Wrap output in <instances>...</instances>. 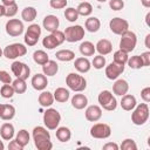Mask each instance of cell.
<instances>
[{
  "instance_id": "cell-47",
  "label": "cell",
  "mask_w": 150,
  "mask_h": 150,
  "mask_svg": "<svg viewBox=\"0 0 150 150\" xmlns=\"http://www.w3.org/2000/svg\"><path fill=\"white\" fill-rule=\"evenodd\" d=\"M0 81L4 84H9L12 82V77L6 70H0Z\"/></svg>"
},
{
  "instance_id": "cell-1",
  "label": "cell",
  "mask_w": 150,
  "mask_h": 150,
  "mask_svg": "<svg viewBox=\"0 0 150 150\" xmlns=\"http://www.w3.org/2000/svg\"><path fill=\"white\" fill-rule=\"evenodd\" d=\"M33 139L34 144L39 150H50L53 143L50 142V134L43 127H35L33 129Z\"/></svg>"
},
{
  "instance_id": "cell-18",
  "label": "cell",
  "mask_w": 150,
  "mask_h": 150,
  "mask_svg": "<svg viewBox=\"0 0 150 150\" xmlns=\"http://www.w3.org/2000/svg\"><path fill=\"white\" fill-rule=\"evenodd\" d=\"M42 25H43V28H45L46 30H48V32L52 33V32H54V30H56V29L59 28L60 21H59V18H57V16L50 14V15L45 16Z\"/></svg>"
},
{
  "instance_id": "cell-11",
  "label": "cell",
  "mask_w": 150,
  "mask_h": 150,
  "mask_svg": "<svg viewBox=\"0 0 150 150\" xmlns=\"http://www.w3.org/2000/svg\"><path fill=\"white\" fill-rule=\"evenodd\" d=\"M110 135H111V128L105 123H96L90 128V136L94 138L104 139L108 138Z\"/></svg>"
},
{
  "instance_id": "cell-50",
  "label": "cell",
  "mask_w": 150,
  "mask_h": 150,
  "mask_svg": "<svg viewBox=\"0 0 150 150\" xmlns=\"http://www.w3.org/2000/svg\"><path fill=\"white\" fill-rule=\"evenodd\" d=\"M8 149H9V150H22L23 148H22V146L14 139V141H11V142H9V144H8Z\"/></svg>"
},
{
  "instance_id": "cell-29",
  "label": "cell",
  "mask_w": 150,
  "mask_h": 150,
  "mask_svg": "<svg viewBox=\"0 0 150 150\" xmlns=\"http://www.w3.org/2000/svg\"><path fill=\"white\" fill-rule=\"evenodd\" d=\"M55 135H56V138L60 141V142H68L71 137V131L69 128L67 127H57L55 129Z\"/></svg>"
},
{
  "instance_id": "cell-52",
  "label": "cell",
  "mask_w": 150,
  "mask_h": 150,
  "mask_svg": "<svg viewBox=\"0 0 150 150\" xmlns=\"http://www.w3.org/2000/svg\"><path fill=\"white\" fill-rule=\"evenodd\" d=\"M1 2H2V5H4L5 7H7V6H11V5H14V4H16V2H15V0H1Z\"/></svg>"
},
{
  "instance_id": "cell-32",
  "label": "cell",
  "mask_w": 150,
  "mask_h": 150,
  "mask_svg": "<svg viewBox=\"0 0 150 150\" xmlns=\"http://www.w3.org/2000/svg\"><path fill=\"white\" fill-rule=\"evenodd\" d=\"M54 102V96L50 91H42L39 95V103L41 107H50Z\"/></svg>"
},
{
  "instance_id": "cell-34",
  "label": "cell",
  "mask_w": 150,
  "mask_h": 150,
  "mask_svg": "<svg viewBox=\"0 0 150 150\" xmlns=\"http://www.w3.org/2000/svg\"><path fill=\"white\" fill-rule=\"evenodd\" d=\"M76 11H77L79 15L88 16V15H90L91 12H93V6H91V4H89L88 1H82V2L77 6Z\"/></svg>"
},
{
  "instance_id": "cell-7",
  "label": "cell",
  "mask_w": 150,
  "mask_h": 150,
  "mask_svg": "<svg viewBox=\"0 0 150 150\" xmlns=\"http://www.w3.org/2000/svg\"><path fill=\"white\" fill-rule=\"evenodd\" d=\"M97 100H98L100 105H101L103 109L108 110V111H112V110H115L116 107H117V101H116L115 96H114L109 90H102V91L98 94Z\"/></svg>"
},
{
  "instance_id": "cell-45",
  "label": "cell",
  "mask_w": 150,
  "mask_h": 150,
  "mask_svg": "<svg viewBox=\"0 0 150 150\" xmlns=\"http://www.w3.org/2000/svg\"><path fill=\"white\" fill-rule=\"evenodd\" d=\"M16 13H18V5L16 4L7 6L5 9V16H7V18H13Z\"/></svg>"
},
{
  "instance_id": "cell-57",
  "label": "cell",
  "mask_w": 150,
  "mask_h": 150,
  "mask_svg": "<svg viewBox=\"0 0 150 150\" xmlns=\"http://www.w3.org/2000/svg\"><path fill=\"white\" fill-rule=\"evenodd\" d=\"M4 148H5V145H4L2 141H0V150H4Z\"/></svg>"
},
{
  "instance_id": "cell-2",
  "label": "cell",
  "mask_w": 150,
  "mask_h": 150,
  "mask_svg": "<svg viewBox=\"0 0 150 150\" xmlns=\"http://www.w3.org/2000/svg\"><path fill=\"white\" fill-rule=\"evenodd\" d=\"M66 84L68 86L69 89H71L73 91H76V93L83 91L87 88L86 79L77 73H69L66 77Z\"/></svg>"
},
{
  "instance_id": "cell-41",
  "label": "cell",
  "mask_w": 150,
  "mask_h": 150,
  "mask_svg": "<svg viewBox=\"0 0 150 150\" xmlns=\"http://www.w3.org/2000/svg\"><path fill=\"white\" fill-rule=\"evenodd\" d=\"M14 89L12 87V84H4L0 89V95L4 97V98H11L13 97L14 95Z\"/></svg>"
},
{
  "instance_id": "cell-36",
  "label": "cell",
  "mask_w": 150,
  "mask_h": 150,
  "mask_svg": "<svg viewBox=\"0 0 150 150\" xmlns=\"http://www.w3.org/2000/svg\"><path fill=\"white\" fill-rule=\"evenodd\" d=\"M33 60H34L35 63L42 66L49 60V57H48V54L45 50H35L33 53Z\"/></svg>"
},
{
  "instance_id": "cell-24",
  "label": "cell",
  "mask_w": 150,
  "mask_h": 150,
  "mask_svg": "<svg viewBox=\"0 0 150 150\" xmlns=\"http://www.w3.org/2000/svg\"><path fill=\"white\" fill-rule=\"evenodd\" d=\"M87 104H88V98L83 94H75L71 97V105L77 110H81V109L86 108Z\"/></svg>"
},
{
  "instance_id": "cell-13",
  "label": "cell",
  "mask_w": 150,
  "mask_h": 150,
  "mask_svg": "<svg viewBox=\"0 0 150 150\" xmlns=\"http://www.w3.org/2000/svg\"><path fill=\"white\" fill-rule=\"evenodd\" d=\"M6 33L9 36H19L23 33V23L19 19H9L6 22Z\"/></svg>"
},
{
  "instance_id": "cell-59",
  "label": "cell",
  "mask_w": 150,
  "mask_h": 150,
  "mask_svg": "<svg viewBox=\"0 0 150 150\" xmlns=\"http://www.w3.org/2000/svg\"><path fill=\"white\" fill-rule=\"evenodd\" d=\"M2 54H4V53H2V50H1V48H0V57L2 56Z\"/></svg>"
},
{
  "instance_id": "cell-46",
  "label": "cell",
  "mask_w": 150,
  "mask_h": 150,
  "mask_svg": "<svg viewBox=\"0 0 150 150\" xmlns=\"http://www.w3.org/2000/svg\"><path fill=\"white\" fill-rule=\"evenodd\" d=\"M109 6L112 11H121L124 7V2H123V0H110Z\"/></svg>"
},
{
  "instance_id": "cell-6",
  "label": "cell",
  "mask_w": 150,
  "mask_h": 150,
  "mask_svg": "<svg viewBox=\"0 0 150 150\" xmlns=\"http://www.w3.org/2000/svg\"><path fill=\"white\" fill-rule=\"evenodd\" d=\"M63 42H64V33L59 29L52 32L49 35H47L42 40V45L47 49H54L55 47L62 45Z\"/></svg>"
},
{
  "instance_id": "cell-9",
  "label": "cell",
  "mask_w": 150,
  "mask_h": 150,
  "mask_svg": "<svg viewBox=\"0 0 150 150\" xmlns=\"http://www.w3.org/2000/svg\"><path fill=\"white\" fill-rule=\"evenodd\" d=\"M64 33V41L68 42H77L84 38V28L80 25L69 26L66 28Z\"/></svg>"
},
{
  "instance_id": "cell-39",
  "label": "cell",
  "mask_w": 150,
  "mask_h": 150,
  "mask_svg": "<svg viewBox=\"0 0 150 150\" xmlns=\"http://www.w3.org/2000/svg\"><path fill=\"white\" fill-rule=\"evenodd\" d=\"M127 63L132 69H139V68L144 67L143 66V61L141 59V55H134V56H131L130 59H128Z\"/></svg>"
},
{
  "instance_id": "cell-5",
  "label": "cell",
  "mask_w": 150,
  "mask_h": 150,
  "mask_svg": "<svg viewBox=\"0 0 150 150\" xmlns=\"http://www.w3.org/2000/svg\"><path fill=\"white\" fill-rule=\"evenodd\" d=\"M61 122V115L60 112L54 108H48L43 114V123L47 129L55 130Z\"/></svg>"
},
{
  "instance_id": "cell-17",
  "label": "cell",
  "mask_w": 150,
  "mask_h": 150,
  "mask_svg": "<svg viewBox=\"0 0 150 150\" xmlns=\"http://www.w3.org/2000/svg\"><path fill=\"white\" fill-rule=\"evenodd\" d=\"M101 117H102V109H101V107H98L96 104H93V105H89L86 109V118L88 121L96 122Z\"/></svg>"
},
{
  "instance_id": "cell-49",
  "label": "cell",
  "mask_w": 150,
  "mask_h": 150,
  "mask_svg": "<svg viewBox=\"0 0 150 150\" xmlns=\"http://www.w3.org/2000/svg\"><path fill=\"white\" fill-rule=\"evenodd\" d=\"M141 59L143 61V66L146 67L150 64V52H144L141 54Z\"/></svg>"
},
{
  "instance_id": "cell-3",
  "label": "cell",
  "mask_w": 150,
  "mask_h": 150,
  "mask_svg": "<svg viewBox=\"0 0 150 150\" xmlns=\"http://www.w3.org/2000/svg\"><path fill=\"white\" fill-rule=\"evenodd\" d=\"M134 112L131 114V122L135 125H143L148 118H149V107L146 103H141V104H136V107L134 108Z\"/></svg>"
},
{
  "instance_id": "cell-60",
  "label": "cell",
  "mask_w": 150,
  "mask_h": 150,
  "mask_svg": "<svg viewBox=\"0 0 150 150\" xmlns=\"http://www.w3.org/2000/svg\"><path fill=\"white\" fill-rule=\"evenodd\" d=\"M82 1H86V0H82Z\"/></svg>"
},
{
  "instance_id": "cell-15",
  "label": "cell",
  "mask_w": 150,
  "mask_h": 150,
  "mask_svg": "<svg viewBox=\"0 0 150 150\" xmlns=\"http://www.w3.org/2000/svg\"><path fill=\"white\" fill-rule=\"evenodd\" d=\"M124 71V66L122 64H117L115 62L109 63L105 67V76L109 80H116L120 77V75Z\"/></svg>"
},
{
  "instance_id": "cell-58",
  "label": "cell",
  "mask_w": 150,
  "mask_h": 150,
  "mask_svg": "<svg viewBox=\"0 0 150 150\" xmlns=\"http://www.w3.org/2000/svg\"><path fill=\"white\" fill-rule=\"evenodd\" d=\"M97 1H98V2H105L107 0H97Z\"/></svg>"
},
{
  "instance_id": "cell-33",
  "label": "cell",
  "mask_w": 150,
  "mask_h": 150,
  "mask_svg": "<svg viewBox=\"0 0 150 150\" xmlns=\"http://www.w3.org/2000/svg\"><path fill=\"white\" fill-rule=\"evenodd\" d=\"M36 15H38V12H36V9L34 7H25L22 9V12H21V18L27 22L34 21Z\"/></svg>"
},
{
  "instance_id": "cell-21",
  "label": "cell",
  "mask_w": 150,
  "mask_h": 150,
  "mask_svg": "<svg viewBox=\"0 0 150 150\" xmlns=\"http://www.w3.org/2000/svg\"><path fill=\"white\" fill-rule=\"evenodd\" d=\"M95 49L100 53V55H108L112 50V45L109 40L107 39H101L95 46Z\"/></svg>"
},
{
  "instance_id": "cell-31",
  "label": "cell",
  "mask_w": 150,
  "mask_h": 150,
  "mask_svg": "<svg viewBox=\"0 0 150 150\" xmlns=\"http://www.w3.org/2000/svg\"><path fill=\"white\" fill-rule=\"evenodd\" d=\"M56 59L59 61H62V62H69L71 60L75 59V53L73 50H69V49H61V50H57L56 54H55Z\"/></svg>"
},
{
  "instance_id": "cell-27",
  "label": "cell",
  "mask_w": 150,
  "mask_h": 150,
  "mask_svg": "<svg viewBox=\"0 0 150 150\" xmlns=\"http://www.w3.org/2000/svg\"><path fill=\"white\" fill-rule=\"evenodd\" d=\"M53 96H54V100H55V101H57V102H60V103H64V102H67V101L69 100L70 93H69L68 89H66V88H63V87H59V88L55 89Z\"/></svg>"
},
{
  "instance_id": "cell-12",
  "label": "cell",
  "mask_w": 150,
  "mask_h": 150,
  "mask_svg": "<svg viewBox=\"0 0 150 150\" xmlns=\"http://www.w3.org/2000/svg\"><path fill=\"white\" fill-rule=\"evenodd\" d=\"M110 30L116 35H122L129 29V22L122 18H112L109 22Z\"/></svg>"
},
{
  "instance_id": "cell-26",
  "label": "cell",
  "mask_w": 150,
  "mask_h": 150,
  "mask_svg": "<svg viewBox=\"0 0 150 150\" xmlns=\"http://www.w3.org/2000/svg\"><path fill=\"white\" fill-rule=\"evenodd\" d=\"M59 70V64L54 60H48L45 64H42V71L46 76H54Z\"/></svg>"
},
{
  "instance_id": "cell-37",
  "label": "cell",
  "mask_w": 150,
  "mask_h": 150,
  "mask_svg": "<svg viewBox=\"0 0 150 150\" xmlns=\"http://www.w3.org/2000/svg\"><path fill=\"white\" fill-rule=\"evenodd\" d=\"M12 87L14 89V91L16 94H23L26 90H27V84H26V80H22V79H15L13 82H12Z\"/></svg>"
},
{
  "instance_id": "cell-16",
  "label": "cell",
  "mask_w": 150,
  "mask_h": 150,
  "mask_svg": "<svg viewBox=\"0 0 150 150\" xmlns=\"http://www.w3.org/2000/svg\"><path fill=\"white\" fill-rule=\"evenodd\" d=\"M32 86L35 90H39V91H42L46 89V87L48 86V80H47V76L45 74H35L33 77H32Z\"/></svg>"
},
{
  "instance_id": "cell-14",
  "label": "cell",
  "mask_w": 150,
  "mask_h": 150,
  "mask_svg": "<svg viewBox=\"0 0 150 150\" xmlns=\"http://www.w3.org/2000/svg\"><path fill=\"white\" fill-rule=\"evenodd\" d=\"M12 73L18 77V79H22V80H27L29 74H30V68L20 61H14L11 66Z\"/></svg>"
},
{
  "instance_id": "cell-40",
  "label": "cell",
  "mask_w": 150,
  "mask_h": 150,
  "mask_svg": "<svg viewBox=\"0 0 150 150\" xmlns=\"http://www.w3.org/2000/svg\"><path fill=\"white\" fill-rule=\"evenodd\" d=\"M64 18L68 21H70V22H75L79 19V13H77L76 8H74V7L66 8V11H64Z\"/></svg>"
},
{
  "instance_id": "cell-4",
  "label": "cell",
  "mask_w": 150,
  "mask_h": 150,
  "mask_svg": "<svg viewBox=\"0 0 150 150\" xmlns=\"http://www.w3.org/2000/svg\"><path fill=\"white\" fill-rule=\"evenodd\" d=\"M137 43V36L134 32L131 30H127L121 35V41H120V49L125 52V53H130L135 49Z\"/></svg>"
},
{
  "instance_id": "cell-56",
  "label": "cell",
  "mask_w": 150,
  "mask_h": 150,
  "mask_svg": "<svg viewBox=\"0 0 150 150\" xmlns=\"http://www.w3.org/2000/svg\"><path fill=\"white\" fill-rule=\"evenodd\" d=\"M149 18H150V13H148V14H146V16H145V22H146V25H148V26H150V22H149Z\"/></svg>"
},
{
  "instance_id": "cell-20",
  "label": "cell",
  "mask_w": 150,
  "mask_h": 150,
  "mask_svg": "<svg viewBox=\"0 0 150 150\" xmlns=\"http://www.w3.org/2000/svg\"><path fill=\"white\" fill-rule=\"evenodd\" d=\"M15 116V108L12 104H0V118L11 121Z\"/></svg>"
},
{
  "instance_id": "cell-35",
  "label": "cell",
  "mask_w": 150,
  "mask_h": 150,
  "mask_svg": "<svg viewBox=\"0 0 150 150\" xmlns=\"http://www.w3.org/2000/svg\"><path fill=\"white\" fill-rule=\"evenodd\" d=\"M29 134H28V131L27 130H25V129H21V130H19V132L16 134V137H15V141L22 146V148H25L28 143H29Z\"/></svg>"
},
{
  "instance_id": "cell-22",
  "label": "cell",
  "mask_w": 150,
  "mask_h": 150,
  "mask_svg": "<svg viewBox=\"0 0 150 150\" xmlns=\"http://www.w3.org/2000/svg\"><path fill=\"white\" fill-rule=\"evenodd\" d=\"M137 102H136V97L134 95H130V94H125L122 96V100H121V107L123 110L125 111H130L132 110L135 107H136Z\"/></svg>"
},
{
  "instance_id": "cell-42",
  "label": "cell",
  "mask_w": 150,
  "mask_h": 150,
  "mask_svg": "<svg viewBox=\"0 0 150 150\" xmlns=\"http://www.w3.org/2000/svg\"><path fill=\"white\" fill-rule=\"evenodd\" d=\"M122 150H137V144L132 138H125L121 144Z\"/></svg>"
},
{
  "instance_id": "cell-25",
  "label": "cell",
  "mask_w": 150,
  "mask_h": 150,
  "mask_svg": "<svg viewBox=\"0 0 150 150\" xmlns=\"http://www.w3.org/2000/svg\"><path fill=\"white\" fill-rule=\"evenodd\" d=\"M0 135L1 138L5 141H11L14 137V125L12 123H4L0 128Z\"/></svg>"
},
{
  "instance_id": "cell-54",
  "label": "cell",
  "mask_w": 150,
  "mask_h": 150,
  "mask_svg": "<svg viewBox=\"0 0 150 150\" xmlns=\"http://www.w3.org/2000/svg\"><path fill=\"white\" fill-rule=\"evenodd\" d=\"M141 2L145 8H150V0H141Z\"/></svg>"
},
{
  "instance_id": "cell-48",
  "label": "cell",
  "mask_w": 150,
  "mask_h": 150,
  "mask_svg": "<svg viewBox=\"0 0 150 150\" xmlns=\"http://www.w3.org/2000/svg\"><path fill=\"white\" fill-rule=\"evenodd\" d=\"M141 97H142V100H143L145 103L150 102V87H145V88L142 89V91H141Z\"/></svg>"
},
{
  "instance_id": "cell-43",
  "label": "cell",
  "mask_w": 150,
  "mask_h": 150,
  "mask_svg": "<svg viewBox=\"0 0 150 150\" xmlns=\"http://www.w3.org/2000/svg\"><path fill=\"white\" fill-rule=\"evenodd\" d=\"M91 64L96 69H102L105 66V57H104V55H97V56H95L94 60H93V62H91Z\"/></svg>"
},
{
  "instance_id": "cell-53",
  "label": "cell",
  "mask_w": 150,
  "mask_h": 150,
  "mask_svg": "<svg viewBox=\"0 0 150 150\" xmlns=\"http://www.w3.org/2000/svg\"><path fill=\"white\" fill-rule=\"evenodd\" d=\"M145 47H146L148 49H150V34H148V35L145 36Z\"/></svg>"
},
{
  "instance_id": "cell-38",
  "label": "cell",
  "mask_w": 150,
  "mask_h": 150,
  "mask_svg": "<svg viewBox=\"0 0 150 150\" xmlns=\"http://www.w3.org/2000/svg\"><path fill=\"white\" fill-rule=\"evenodd\" d=\"M128 59H129L128 53H125V52H123V50H121V49H118V50H116V52L114 53V62L117 63V64L124 66V64L127 63Z\"/></svg>"
},
{
  "instance_id": "cell-8",
  "label": "cell",
  "mask_w": 150,
  "mask_h": 150,
  "mask_svg": "<svg viewBox=\"0 0 150 150\" xmlns=\"http://www.w3.org/2000/svg\"><path fill=\"white\" fill-rule=\"evenodd\" d=\"M4 56L7 57L8 60H14L16 57L23 56L27 53V47L22 43H12L8 45L5 49H4Z\"/></svg>"
},
{
  "instance_id": "cell-23",
  "label": "cell",
  "mask_w": 150,
  "mask_h": 150,
  "mask_svg": "<svg viewBox=\"0 0 150 150\" xmlns=\"http://www.w3.org/2000/svg\"><path fill=\"white\" fill-rule=\"evenodd\" d=\"M74 67L79 73H88L91 68V63L87 57H77L75 59Z\"/></svg>"
},
{
  "instance_id": "cell-55",
  "label": "cell",
  "mask_w": 150,
  "mask_h": 150,
  "mask_svg": "<svg viewBox=\"0 0 150 150\" xmlns=\"http://www.w3.org/2000/svg\"><path fill=\"white\" fill-rule=\"evenodd\" d=\"M5 9H6V7H5V6L1 4V5H0V18L5 15Z\"/></svg>"
},
{
  "instance_id": "cell-28",
  "label": "cell",
  "mask_w": 150,
  "mask_h": 150,
  "mask_svg": "<svg viewBox=\"0 0 150 150\" xmlns=\"http://www.w3.org/2000/svg\"><path fill=\"white\" fill-rule=\"evenodd\" d=\"M84 26H86V29H87L88 32H90V33H96V32L100 29V27H101V21H100V19L96 18V16H90V18H88V19L86 20Z\"/></svg>"
},
{
  "instance_id": "cell-10",
  "label": "cell",
  "mask_w": 150,
  "mask_h": 150,
  "mask_svg": "<svg viewBox=\"0 0 150 150\" xmlns=\"http://www.w3.org/2000/svg\"><path fill=\"white\" fill-rule=\"evenodd\" d=\"M41 35V27L38 23H32L25 33V43L27 46H35Z\"/></svg>"
},
{
  "instance_id": "cell-44",
  "label": "cell",
  "mask_w": 150,
  "mask_h": 150,
  "mask_svg": "<svg viewBox=\"0 0 150 150\" xmlns=\"http://www.w3.org/2000/svg\"><path fill=\"white\" fill-rule=\"evenodd\" d=\"M49 5L54 9H62L67 6V0H50Z\"/></svg>"
},
{
  "instance_id": "cell-19",
  "label": "cell",
  "mask_w": 150,
  "mask_h": 150,
  "mask_svg": "<svg viewBox=\"0 0 150 150\" xmlns=\"http://www.w3.org/2000/svg\"><path fill=\"white\" fill-rule=\"evenodd\" d=\"M128 90H129L128 82L125 80H123V79H118V80L116 79V81H115V83L112 86L114 94L117 95V96H123V95H125L128 93Z\"/></svg>"
},
{
  "instance_id": "cell-30",
  "label": "cell",
  "mask_w": 150,
  "mask_h": 150,
  "mask_svg": "<svg viewBox=\"0 0 150 150\" xmlns=\"http://www.w3.org/2000/svg\"><path fill=\"white\" fill-rule=\"evenodd\" d=\"M79 49H80V53H81L83 56H91V55H94V53L96 52L94 43L90 42V41H83V42L80 45Z\"/></svg>"
},
{
  "instance_id": "cell-51",
  "label": "cell",
  "mask_w": 150,
  "mask_h": 150,
  "mask_svg": "<svg viewBox=\"0 0 150 150\" xmlns=\"http://www.w3.org/2000/svg\"><path fill=\"white\" fill-rule=\"evenodd\" d=\"M103 150H118V145L116 143L109 142V143L103 145Z\"/></svg>"
}]
</instances>
